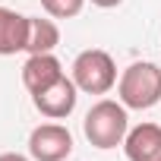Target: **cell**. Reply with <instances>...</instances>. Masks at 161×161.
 <instances>
[{
  "mask_svg": "<svg viewBox=\"0 0 161 161\" xmlns=\"http://www.w3.org/2000/svg\"><path fill=\"white\" fill-rule=\"evenodd\" d=\"M92 7H98V10H114V7H120L123 0H89Z\"/></svg>",
  "mask_w": 161,
  "mask_h": 161,
  "instance_id": "obj_11",
  "label": "cell"
},
{
  "mask_svg": "<svg viewBox=\"0 0 161 161\" xmlns=\"http://www.w3.org/2000/svg\"><path fill=\"white\" fill-rule=\"evenodd\" d=\"M60 44V29L54 19H41V16H29V41L25 51L29 54H54V47Z\"/></svg>",
  "mask_w": 161,
  "mask_h": 161,
  "instance_id": "obj_9",
  "label": "cell"
},
{
  "mask_svg": "<svg viewBox=\"0 0 161 161\" xmlns=\"http://www.w3.org/2000/svg\"><path fill=\"white\" fill-rule=\"evenodd\" d=\"M73 82L79 92L86 95H108L114 86H117V63L108 51L101 47H89V51H79L73 66Z\"/></svg>",
  "mask_w": 161,
  "mask_h": 161,
  "instance_id": "obj_3",
  "label": "cell"
},
{
  "mask_svg": "<svg viewBox=\"0 0 161 161\" xmlns=\"http://www.w3.org/2000/svg\"><path fill=\"white\" fill-rule=\"evenodd\" d=\"M82 133H86V139H89L95 148H101V152L123 145V139H126V133H130V114H126L123 101H111V98L95 101V104L89 108L86 120H82Z\"/></svg>",
  "mask_w": 161,
  "mask_h": 161,
  "instance_id": "obj_1",
  "label": "cell"
},
{
  "mask_svg": "<svg viewBox=\"0 0 161 161\" xmlns=\"http://www.w3.org/2000/svg\"><path fill=\"white\" fill-rule=\"evenodd\" d=\"M0 161H32V155H19V152H3Z\"/></svg>",
  "mask_w": 161,
  "mask_h": 161,
  "instance_id": "obj_12",
  "label": "cell"
},
{
  "mask_svg": "<svg viewBox=\"0 0 161 161\" xmlns=\"http://www.w3.org/2000/svg\"><path fill=\"white\" fill-rule=\"evenodd\" d=\"M32 161H66L73 155V133L63 123H38L29 133Z\"/></svg>",
  "mask_w": 161,
  "mask_h": 161,
  "instance_id": "obj_4",
  "label": "cell"
},
{
  "mask_svg": "<svg viewBox=\"0 0 161 161\" xmlns=\"http://www.w3.org/2000/svg\"><path fill=\"white\" fill-rule=\"evenodd\" d=\"M63 63L54 54H29V60L22 63V86L29 89V95L44 92L47 86H54L57 79H63Z\"/></svg>",
  "mask_w": 161,
  "mask_h": 161,
  "instance_id": "obj_6",
  "label": "cell"
},
{
  "mask_svg": "<svg viewBox=\"0 0 161 161\" xmlns=\"http://www.w3.org/2000/svg\"><path fill=\"white\" fill-rule=\"evenodd\" d=\"M25 41H29V16L0 3V57L25 51Z\"/></svg>",
  "mask_w": 161,
  "mask_h": 161,
  "instance_id": "obj_8",
  "label": "cell"
},
{
  "mask_svg": "<svg viewBox=\"0 0 161 161\" xmlns=\"http://www.w3.org/2000/svg\"><path fill=\"white\" fill-rule=\"evenodd\" d=\"M126 161H161V126L158 123H136L123 139Z\"/></svg>",
  "mask_w": 161,
  "mask_h": 161,
  "instance_id": "obj_7",
  "label": "cell"
},
{
  "mask_svg": "<svg viewBox=\"0 0 161 161\" xmlns=\"http://www.w3.org/2000/svg\"><path fill=\"white\" fill-rule=\"evenodd\" d=\"M117 98L126 111H148L161 101V66L139 60L130 63L117 79Z\"/></svg>",
  "mask_w": 161,
  "mask_h": 161,
  "instance_id": "obj_2",
  "label": "cell"
},
{
  "mask_svg": "<svg viewBox=\"0 0 161 161\" xmlns=\"http://www.w3.org/2000/svg\"><path fill=\"white\" fill-rule=\"evenodd\" d=\"M76 101H79V89L73 82V76H63V79H57L54 86H47L44 92L32 95L35 111L41 117H47V120H66L76 111Z\"/></svg>",
  "mask_w": 161,
  "mask_h": 161,
  "instance_id": "obj_5",
  "label": "cell"
},
{
  "mask_svg": "<svg viewBox=\"0 0 161 161\" xmlns=\"http://www.w3.org/2000/svg\"><path fill=\"white\" fill-rule=\"evenodd\" d=\"M89 0H41V10L51 16V19H73L82 13V7Z\"/></svg>",
  "mask_w": 161,
  "mask_h": 161,
  "instance_id": "obj_10",
  "label": "cell"
}]
</instances>
